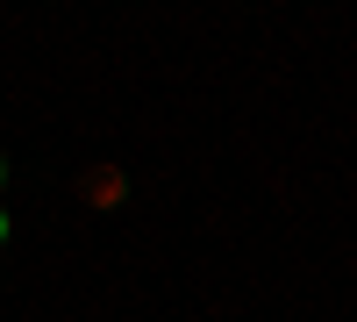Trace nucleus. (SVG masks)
<instances>
[{"mask_svg": "<svg viewBox=\"0 0 357 322\" xmlns=\"http://www.w3.org/2000/svg\"><path fill=\"white\" fill-rule=\"evenodd\" d=\"M0 186H8V158H0Z\"/></svg>", "mask_w": 357, "mask_h": 322, "instance_id": "f257e3e1", "label": "nucleus"}, {"mask_svg": "<svg viewBox=\"0 0 357 322\" xmlns=\"http://www.w3.org/2000/svg\"><path fill=\"white\" fill-rule=\"evenodd\" d=\"M0 237H8V215H0Z\"/></svg>", "mask_w": 357, "mask_h": 322, "instance_id": "f03ea898", "label": "nucleus"}]
</instances>
